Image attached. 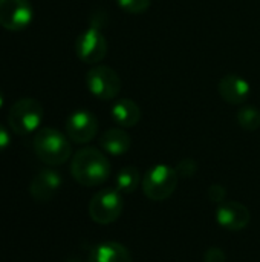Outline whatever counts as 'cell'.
<instances>
[{
  "label": "cell",
  "instance_id": "cell-2",
  "mask_svg": "<svg viewBox=\"0 0 260 262\" xmlns=\"http://www.w3.org/2000/svg\"><path fill=\"white\" fill-rule=\"evenodd\" d=\"M32 146L38 160L48 166H61L72 155L67 135H63L60 130L52 127H43L37 130Z\"/></svg>",
  "mask_w": 260,
  "mask_h": 262
},
{
  "label": "cell",
  "instance_id": "cell-3",
  "mask_svg": "<svg viewBox=\"0 0 260 262\" xmlns=\"http://www.w3.org/2000/svg\"><path fill=\"white\" fill-rule=\"evenodd\" d=\"M44 117L43 106L35 98L17 100L8 112V124L17 135H29L35 132Z\"/></svg>",
  "mask_w": 260,
  "mask_h": 262
},
{
  "label": "cell",
  "instance_id": "cell-15",
  "mask_svg": "<svg viewBox=\"0 0 260 262\" xmlns=\"http://www.w3.org/2000/svg\"><path fill=\"white\" fill-rule=\"evenodd\" d=\"M130 146H132V138L123 127L109 129L100 137V147L106 154L113 157L124 155L126 152H129Z\"/></svg>",
  "mask_w": 260,
  "mask_h": 262
},
{
  "label": "cell",
  "instance_id": "cell-10",
  "mask_svg": "<svg viewBox=\"0 0 260 262\" xmlns=\"http://www.w3.org/2000/svg\"><path fill=\"white\" fill-rule=\"evenodd\" d=\"M216 221L221 227L230 232H239L250 224V210L242 203L225 200L218 204Z\"/></svg>",
  "mask_w": 260,
  "mask_h": 262
},
{
  "label": "cell",
  "instance_id": "cell-22",
  "mask_svg": "<svg viewBox=\"0 0 260 262\" xmlns=\"http://www.w3.org/2000/svg\"><path fill=\"white\" fill-rule=\"evenodd\" d=\"M9 143H11V135H9V132L6 130L5 126L0 124V152H3V150L9 146Z\"/></svg>",
  "mask_w": 260,
  "mask_h": 262
},
{
  "label": "cell",
  "instance_id": "cell-13",
  "mask_svg": "<svg viewBox=\"0 0 260 262\" xmlns=\"http://www.w3.org/2000/svg\"><path fill=\"white\" fill-rule=\"evenodd\" d=\"M87 262H132V255L126 246L115 241H106L90 250Z\"/></svg>",
  "mask_w": 260,
  "mask_h": 262
},
{
  "label": "cell",
  "instance_id": "cell-7",
  "mask_svg": "<svg viewBox=\"0 0 260 262\" xmlns=\"http://www.w3.org/2000/svg\"><path fill=\"white\" fill-rule=\"evenodd\" d=\"M75 54L83 63L87 64H97L104 60L107 55V40L98 23H92L77 37Z\"/></svg>",
  "mask_w": 260,
  "mask_h": 262
},
{
  "label": "cell",
  "instance_id": "cell-8",
  "mask_svg": "<svg viewBox=\"0 0 260 262\" xmlns=\"http://www.w3.org/2000/svg\"><path fill=\"white\" fill-rule=\"evenodd\" d=\"M34 18L32 5L28 0H0V26L8 31H21Z\"/></svg>",
  "mask_w": 260,
  "mask_h": 262
},
{
  "label": "cell",
  "instance_id": "cell-5",
  "mask_svg": "<svg viewBox=\"0 0 260 262\" xmlns=\"http://www.w3.org/2000/svg\"><path fill=\"white\" fill-rule=\"evenodd\" d=\"M124 209L123 193L116 189H104L95 193L89 203V216L93 223L107 226L115 223Z\"/></svg>",
  "mask_w": 260,
  "mask_h": 262
},
{
  "label": "cell",
  "instance_id": "cell-20",
  "mask_svg": "<svg viewBox=\"0 0 260 262\" xmlns=\"http://www.w3.org/2000/svg\"><path fill=\"white\" fill-rule=\"evenodd\" d=\"M208 198L216 203V204H221L225 201L227 198V192H225V187L221 186V184H213L208 187Z\"/></svg>",
  "mask_w": 260,
  "mask_h": 262
},
{
  "label": "cell",
  "instance_id": "cell-21",
  "mask_svg": "<svg viewBox=\"0 0 260 262\" xmlns=\"http://www.w3.org/2000/svg\"><path fill=\"white\" fill-rule=\"evenodd\" d=\"M204 261L205 262H225L227 261V256L224 253L222 249L219 247H211L205 252L204 255Z\"/></svg>",
  "mask_w": 260,
  "mask_h": 262
},
{
  "label": "cell",
  "instance_id": "cell-6",
  "mask_svg": "<svg viewBox=\"0 0 260 262\" xmlns=\"http://www.w3.org/2000/svg\"><path fill=\"white\" fill-rule=\"evenodd\" d=\"M86 84H87L89 92L95 98L103 100V101L116 98L123 86L121 78L116 74V71L104 64H97L87 72Z\"/></svg>",
  "mask_w": 260,
  "mask_h": 262
},
{
  "label": "cell",
  "instance_id": "cell-14",
  "mask_svg": "<svg viewBox=\"0 0 260 262\" xmlns=\"http://www.w3.org/2000/svg\"><path fill=\"white\" fill-rule=\"evenodd\" d=\"M110 115L113 118V121L123 127V129H127V127H133L139 123L141 120V109L139 106L130 100V98H120L113 103L112 106V111H110Z\"/></svg>",
  "mask_w": 260,
  "mask_h": 262
},
{
  "label": "cell",
  "instance_id": "cell-1",
  "mask_svg": "<svg viewBox=\"0 0 260 262\" xmlns=\"http://www.w3.org/2000/svg\"><path fill=\"white\" fill-rule=\"evenodd\" d=\"M110 161L95 147L80 149L70 161L74 180L84 187H95L106 183L110 177Z\"/></svg>",
  "mask_w": 260,
  "mask_h": 262
},
{
  "label": "cell",
  "instance_id": "cell-9",
  "mask_svg": "<svg viewBox=\"0 0 260 262\" xmlns=\"http://www.w3.org/2000/svg\"><path fill=\"white\" fill-rule=\"evenodd\" d=\"M97 132H98L97 117L86 109L72 112L66 120V135L70 141L77 144H86L92 141Z\"/></svg>",
  "mask_w": 260,
  "mask_h": 262
},
{
  "label": "cell",
  "instance_id": "cell-11",
  "mask_svg": "<svg viewBox=\"0 0 260 262\" xmlns=\"http://www.w3.org/2000/svg\"><path fill=\"white\" fill-rule=\"evenodd\" d=\"M61 187V177L55 170L44 169L38 172L29 183V195L37 203H46L52 200Z\"/></svg>",
  "mask_w": 260,
  "mask_h": 262
},
{
  "label": "cell",
  "instance_id": "cell-16",
  "mask_svg": "<svg viewBox=\"0 0 260 262\" xmlns=\"http://www.w3.org/2000/svg\"><path fill=\"white\" fill-rule=\"evenodd\" d=\"M141 177H139V172L136 167L133 166H127V167H123L118 175H116V190L121 192V193H133L139 183H141Z\"/></svg>",
  "mask_w": 260,
  "mask_h": 262
},
{
  "label": "cell",
  "instance_id": "cell-4",
  "mask_svg": "<svg viewBox=\"0 0 260 262\" xmlns=\"http://www.w3.org/2000/svg\"><path fill=\"white\" fill-rule=\"evenodd\" d=\"M179 175L176 169L167 166V164H155L150 167L143 181V192L150 201H164L173 195V192L178 187Z\"/></svg>",
  "mask_w": 260,
  "mask_h": 262
},
{
  "label": "cell",
  "instance_id": "cell-17",
  "mask_svg": "<svg viewBox=\"0 0 260 262\" xmlns=\"http://www.w3.org/2000/svg\"><path fill=\"white\" fill-rule=\"evenodd\" d=\"M236 120L244 130L256 132L260 127V111L250 104L242 106L236 114Z\"/></svg>",
  "mask_w": 260,
  "mask_h": 262
},
{
  "label": "cell",
  "instance_id": "cell-18",
  "mask_svg": "<svg viewBox=\"0 0 260 262\" xmlns=\"http://www.w3.org/2000/svg\"><path fill=\"white\" fill-rule=\"evenodd\" d=\"M116 3L127 14H143L150 8V0H116Z\"/></svg>",
  "mask_w": 260,
  "mask_h": 262
},
{
  "label": "cell",
  "instance_id": "cell-23",
  "mask_svg": "<svg viewBox=\"0 0 260 262\" xmlns=\"http://www.w3.org/2000/svg\"><path fill=\"white\" fill-rule=\"evenodd\" d=\"M3 101H5V98H3V94H2V91H0V109L3 107Z\"/></svg>",
  "mask_w": 260,
  "mask_h": 262
},
{
  "label": "cell",
  "instance_id": "cell-19",
  "mask_svg": "<svg viewBox=\"0 0 260 262\" xmlns=\"http://www.w3.org/2000/svg\"><path fill=\"white\" fill-rule=\"evenodd\" d=\"M175 169H176L179 178H192L198 172V163L192 158H185V160L179 161V164Z\"/></svg>",
  "mask_w": 260,
  "mask_h": 262
},
{
  "label": "cell",
  "instance_id": "cell-12",
  "mask_svg": "<svg viewBox=\"0 0 260 262\" xmlns=\"http://www.w3.org/2000/svg\"><path fill=\"white\" fill-rule=\"evenodd\" d=\"M218 91L222 100L228 104H242L250 97L251 86L244 77L238 74H227L219 80Z\"/></svg>",
  "mask_w": 260,
  "mask_h": 262
}]
</instances>
